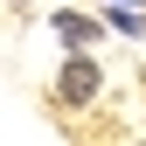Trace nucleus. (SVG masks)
<instances>
[{
    "mask_svg": "<svg viewBox=\"0 0 146 146\" xmlns=\"http://www.w3.org/2000/svg\"><path fill=\"white\" fill-rule=\"evenodd\" d=\"M56 98L63 104H90V98H98V63H90V56H70L63 77H56Z\"/></svg>",
    "mask_w": 146,
    "mask_h": 146,
    "instance_id": "1",
    "label": "nucleus"
},
{
    "mask_svg": "<svg viewBox=\"0 0 146 146\" xmlns=\"http://www.w3.org/2000/svg\"><path fill=\"white\" fill-rule=\"evenodd\" d=\"M56 28H63V42H90V35H98V21H84V14H56Z\"/></svg>",
    "mask_w": 146,
    "mask_h": 146,
    "instance_id": "2",
    "label": "nucleus"
},
{
    "mask_svg": "<svg viewBox=\"0 0 146 146\" xmlns=\"http://www.w3.org/2000/svg\"><path fill=\"white\" fill-rule=\"evenodd\" d=\"M104 21H111L118 35H139V28H146V14H132V0H125V7H111V14H104Z\"/></svg>",
    "mask_w": 146,
    "mask_h": 146,
    "instance_id": "3",
    "label": "nucleus"
},
{
    "mask_svg": "<svg viewBox=\"0 0 146 146\" xmlns=\"http://www.w3.org/2000/svg\"><path fill=\"white\" fill-rule=\"evenodd\" d=\"M132 7H139V0H132Z\"/></svg>",
    "mask_w": 146,
    "mask_h": 146,
    "instance_id": "4",
    "label": "nucleus"
}]
</instances>
